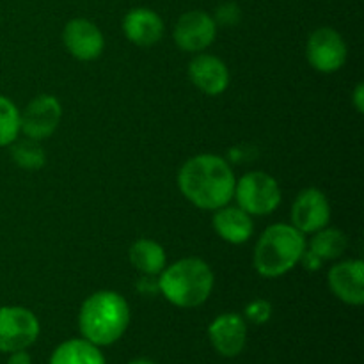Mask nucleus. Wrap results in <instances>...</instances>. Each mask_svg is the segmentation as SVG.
<instances>
[{
	"instance_id": "1",
	"label": "nucleus",
	"mask_w": 364,
	"mask_h": 364,
	"mask_svg": "<svg viewBox=\"0 0 364 364\" xmlns=\"http://www.w3.org/2000/svg\"><path fill=\"white\" fill-rule=\"evenodd\" d=\"M235 183L237 178L230 164L213 153L192 156L178 171V188L199 210L215 212L228 205L233 199Z\"/></svg>"
},
{
	"instance_id": "2",
	"label": "nucleus",
	"mask_w": 364,
	"mask_h": 364,
	"mask_svg": "<svg viewBox=\"0 0 364 364\" xmlns=\"http://www.w3.org/2000/svg\"><path fill=\"white\" fill-rule=\"evenodd\" d=\"M130 323L127 299L112 290H100L89 295L80 306L78 329L82 338L96 347H109L119 341Z\"/></svg>"
},
{
	"instance_id": "3",
	"label": "nucleus",
	"mask_w": 364,
	"mask_h": 364,
	"mask_svg": "<svg viewBox=\"0 0 364 364\" xmlns=\"http://www.w3.org/2000/svg\"><path fill=\"white\" fill-rule=\"evenodd\" d=\"M215 284L213 270L205 259L181 258L174 262L159 274L160 294L169 301L171 304L180 309H194L205 304L210 299Z\"/></svg>"
},
{
	"instance_id": "4",
	"label": "nucleus",
	"mask_w": 364,
	"mask_h": 364,
	"mask_svg": "<svg viewBox=\"0 0 364 364\" xmlns=\"http://www.w3.org/2000/svg\"><path fill=\"white\" fill-rule=\"evenodd\" d=\"M306 235H302L291 224H272L259 235L255 245L256 272L267 279H276L284 276L301 262L306 251Z\"/></svg>"
},
{
	"instance_id": "5",
	"label": "nucleus",
	"mask_w": 364,
	"mask_h": 364,
	"mask_svg": "<svg viewBox=\"0 0 364 364\" xmlns=\"http://www.w3.org/2000/svg\"><path fill=\"white\" fill-rule=\"evenodd\" d=\"M233 198L251 217H263L276 212L283 196L276 178L263 171H251L235 183Z\"/></svg>"
},
{
	"instance_id": "6",
	"label": "nucleus",
	"mask_w": 364,
	"mask_h": 364,
	"mask_svg": "<svg viewBox=\"0 0 364 364\" xmlns=\"http://www.w3.org/2000/svg\"><path fill=\"white\" fill-rule=\"evenodd\" d=\"M41 326L34 313L23 306H2L0 308V352L11 354L27 350L36 343Z\"/></svg>"
},
{
	"instance_id": "7",
	"label": "nucleus",
	"mask_w": 364,
	"mask_h": 364,
	"mask_svg": "<svg viewBox=\"0 0 364 364\" xmlns=\"http://www.w3.org/2000/svg\"><path fill=\"white\" fill-rule=\"evenodd\" d=\"M306 57L308 63L320 73H336L347 63V43L343 36L334 28L320 27L309 36Z\"/></svg>"
},
{
	"instance_id": "8",
	"label": "nucleus",
	"mask_w": 364,
	"mask_h": 364,
	"mask_svg": "<svg viewBox=\"0 0 364 364\" xmlns=\"http://www.w3.org/2000/svg\"><path fill=\"white\" fill-rule=\"evenodd\" d=\"M63 105L52 95H39L20 112V132L32 141H45L59 127Z\"/></svg>"
},
{
	"instance_id": "9",
	"label": "nucleus",
	"mask_w": 364,
	"mask_h": 364,
	"mask_svg": "<svg viewBox=\"0 0 364 364\" xmlns=\"http://www.w3.org/2000/svg\"><path fill=\"white\" fill-rule=\"evenodd\" d=\"M217 27L219 25L206 11H187L178 18L176 25H174V43L183 52L201 53L215 41Z\"/></svg>"
},
{
	"instance_id": "10",
	"label": "nucleus",
	"mask_w": 364,
	"mask_h": 364,
	"mask_svg": "<svg viewBox=\"0 0 364 364\" xmlns=\"http://www.w3.org/2000/svg\"><path fill=\"white\" fill-rule=\"evenodd\" d=\"M291 226L302 235H313L329 226L331 203L320 188L309 187L299 192L291 205Z\"/></svg>"
},
{
	"instance_id": "11",
	"label": "nucleus",
	"mask_w": 364,
	"mask_h": 364,
	"mask_svg": "<svg viewBox=\"0 0 364 364\" xmlns=\"http://www.w3.org/2000/svg\"><path fill=\"white\" fill-rule=\"evenodd\" d=\"M63 43L68 52L78 60H96L105 50V38L95 21L87 18H73L63 31Z\"/></svg>"
},
{
	"instance_id": "12",
	"label": "nucleus",
	"mask_w": 364,
	"mask_h": 364,
	"mask_svg": "<svg viewBox=\"0 0 364 364\" xmlns=\"http://www.w3.org/2000/svg\"><path fill=\"white\" fill-rule=\"evenodd\" d=\"M208 340L223 358H237L247 343V322L237 313H223L208 326Z\"/></svg>"
},
{
	"instance_id": "13",
	"label": "nucleus",
	"mask_w": 364,
	"mask_h": 364,
	"mask_svg": "<svg viewBox=\"0 0 364 364\" xmlns=\"http://www.w3.org/2000/svg\"><path fill=\"white\" fill-rule=\"evenodd\" d=\"M327 283L336 299L348 306L364 302V263L363 259H347L331 267Z\"/></svg>"
},
{
	"instance_id": "14",
	"label": "nucleus",
	"mask_w": 364,
	"mask_h": 364,
	"mask_svg": "<svg viewBox=\"0 0 364 364\" xmlns=\"http://www.w3.org/2000/svg\"><path fill=\"white\" fill-rule=\"evenodd\" d=\"M188 78L201 92L219 96L230 85V71L226 63L212 53H198L188 63Z\"/></svg>"
},
{
	"instance_id": "15",
	"label": "nucleus",
	"mask_w": 364,
	"mask_h": 364,
	"mask_svg": "<svg viewBox=\"0 0 364 364\" xmlns=\"http://www.w3.org/2000/svg\"><path fill=\"white\" fill-rule=\"evenodd\" d=\"M123 32L137 46H153L162 39L164 20L149 7H134L123 18Z\"/></svg>"
},
{
	"instance_id": "16",
	"label": "nucleus",
	"mask_w": 364,
	"mask_h": 364,
	"mask_svg": "<svg viewBox=\"0 0 364 364\" xmlns=\"http://www.w3.org/2000/svg\"><path fill=\"white\" fill-rule=\"evenodd\" d=\"M213 230L219 235V238H223L228 244L242 245L252 237L255 223H252V217L240 206H231L228 203L213 213Z\"/></svg>"
},
{
	"instance_id": "17",
	"label": "nucleus",
	"mask_w": 364,
	"mask_h": 364,
	"mask_svg": "<svg viewBox=\"0 0 364 364\" xmlns=\"http://www.w3.org/2000/svg\"><path fill=\"white\" fill-rule=\"evenodd\" d=\"M128 258H130L132 267L144 274L146 277L159 276L167 265L166 249L151 238H141L134 242L128 251Z\"/></svg>"
},
{
	"instance_id": "18",
	"label": "nucleus",
	"mask_w": 364,
	"mask_h": 364,
	"mask_svg": "<svg viewBox=\"0 0 364 364\" xmlns=\"http://www.w3.org/2000/svg\"><path fill=\"white\" fill-rule=\"evenodd\" d=\"M48 364H107L102 350L84 338L63 341L53 350Z\"/></svg>"
},
{
	"instance_id": "19",
	"label": "nucleus",
	"mask_w": 364,
	"mask_h": 364,
	"mask_svg": "<svg viewBox=\"0 0 364 364\" xmlns=\"http://www.w3.org/2000/svg\"><path fill=\"white\" fill-rule=\"evenodd\" d=\"M348 247L347 235L336 228H322L320 231L313 233V238L309 240L308 249L313 255L318 256L322 262H329V259H338L345 255Z\"/></svg>"
},
{
	"instance_id": "20",
	"label": "nucleus",
	"mask_w": 364,
	"mask_h": 364,
	"mask_svg": "<svg viewBox=\"0 0 364 364\" xmlns=\"http://www.w3.org/2000/svg\"><path fill=\"white\" fill-rule=\"evenodd\" d=\"M11 156L14 164L25 171H39L46 164V155L39 141L23 139V141H14L11 144Z\"/></svg>"
},
{
	"instance_id": "21",
	"label": "nucleus",
	"mask_w": 364,
	"mask_h": 364,
	"mask_svg": "<svg viewBox=\"0 0 364 364\" xmlns=\"http://www.w3.org/2000/svg\"><path fill=\"white\" fill-rule=\"evenodd\" d=\"M20 109L0 95V148H7L20 137Z\"/></svg>"
},
{
	"instance_id": "22",
	"label": "nucleus",
	"mask_w": 364,
	"mask_h": 364,
	"mask_svg": "<svg viewBox=\"0 0 364 364\" xmlns=\"http://www.w3.org/2000/svg\"><path fill=\"white\" fill-rule=\"evenodd\" d=\"M272 316V304L265 299H255L245 306V322H251L255 326H263Z\"/></svg>"
},
{
	"instance_id": "23",
	"label": "nucleus",
	"mask_w": 364,
	"mask_h": 364,
	"mask_svg": "<svg viewBox=\"0 0 364 364\" xmlns=\"http://www.w3.org/2000/svg\"><path fill=\"white\" fill-rule=\"evenodd\" d=\"M240 18H242V11L240 7H238V4L224 2L217 7L213 20H215L217 25L233 27V25H237L238 21H240Z\"/></svg>"
},
{
	"instance_id": "24",
	"label": "nucleus",
	"mask_w": 364,
	"mask_h": 364,
	"mask_svg": "<svg viewBox=\"0 0 364 364\" xmlns=\"http://www.w3.org/2000/svg\"><path fill=\"white\" fill-rule=\"evenodd\" d=\"M299 263H302L306 270H318L320 267H322L323 262L318 258V256L313 255V252L308 249V245H306V251H304V255H302L301 262Z\"/></svg>"
},
{
	"instance_id": "25",
	"label": "nucleus",
	"mask_w": 364,
	"mask_h": 364,
	"mask_svg": "<svg viewBox=\"0 0 364 364\" xmlns=\"http://www.w3.org/2000/svg\"><path fill=\"white\" fill-rule=\"evenodd\" d=\"M7 364H32V358L27 350H16L11 352Z\"/></svg>"
},
{
	"instance_id": "26",
	"label": "nucleus",
	"mask_w": 364,
	"mask_h": 364,
	"mask_svg": "<svg viewBox=\"0 0 364 364\" xmlns=\"http://www.w3.org/2000/svg\"><path fill=\"white\" fill-rule=\"evenodd\" d=\"M352 102H354L355 110L359 114L364 112V85L358 84L354 89V95H352Z\"/></svg>"
},
{
	"instance_id": "27",
	"label": "nucleus",
	"mask_w": 364,
	"mask_h": 364,
	"mask_svg": "<svg viewBox=\"0 0 364 364\" xmlns=\"http://www.w3.org/2000/svg\"><path fill=\"white\" fill-rule=\"evenodd\" d=\"M128 364H155V363L149 361V359H135V361H132Z\"/></svg>"
}]
</instances>
